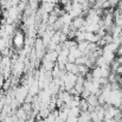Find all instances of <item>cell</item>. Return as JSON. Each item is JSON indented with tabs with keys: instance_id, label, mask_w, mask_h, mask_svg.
Here are the masks:
<instances>
[{
	"instance_id": "20",
	"label": "cell",
	"mask_w": 122,
	"mask_h": 122,
	"mask_svg": "<svg viewBox=\"0 0 122 122\" xmlns=\"http://www.w3.org/2000/svg\"><path fill=\"white\" fill-rule=\"evenodd\" d=\"M116 55H117L119 57H122V44L119 46V49H117V51H116Z\"/></svg>"
},
{
	"instance_id": "11",
	"label": "cell",
	"mask_w": 122,
	"mask_h": 122,
	"mask_svg": "<svg viewBox=\"0 0 122 122\" xmlns=\"http://www.w3.org/2000/svg\"><path fill=\"white\" fill-rule=\"evenodd\" d=\"M102 56H103V58L106 59V63H107L108 65H109L113 61H115V58H116L115 53H113V52H103Z\"/></svg>"
},
{
	"instance_id": "23",
	"label": "cell",
	"mask_w": 122,
	"mask_h": 122,
	"mask_svg": "<svg viewBox=\"0 0 122 122\" xmlns=\"http://www.w3.org/2000/svg\"><path fill=\"white\" fill-rule=\"evenodd\" d=\"M0 1H1V0H0Z\"/></svg>"
},
{
	"instance_id": "14",
	"label": "cell",
	"mask_w": 122,
	"mask_h": 122,
	"mask_svg": "<svg viewBox=\"0 0 122 122\" xmlns=\"http://www.w3.org/2000/svg\"><path fill=\"white\" fill-rule=\"evenodd\" d=\"M100 70H101V77H106L108 78V76L110 75L112 70H110V66L109 65H103V66H100Z\"/></svg>"
},
{
	"instance_id": "12",
	"label": "cell",
	"mask_w": 122,
	"mask_h": 122,
	"mask_svg": "<svg viewBox=\"0 0 122 122\" xmlns=\"http://www.w3.org/2000/svg\"><path fill=\"white\" fill-rule=\"evenodd\" d=\"M88 121H90V112H88V110L81 112L80 115H78V122H88Z\"/></svg>"
},
{
	"instance_id": "19",
	"label": "cell",
	"mask_w": 122,
	"mask_h": 122,
	"mask_svg": "<svg viewBox=\"0 0 122 122\" xmlns=\"http://www.w3.org/2000/svg\"><path fill=\"white\" fill-rule=\"evenodd\" d=\"M115 72H116L117 75H120V76L122 77V64H120V65H119V68L116 69V71H115Z\"/></svg>"
},
{
	"instance_id": "18",
	"label": "cell",
	"mask_w": 122,
	"mask_h": 122,
	"mask_svg": "<svg viewBox=\"0 0 122 122\" xmlns=\"http://www.w3.org/2000/svg\"><path fill=\"white\" fill-rule=\"evenodd\" d=\"M119 1H120V0H108V2L110 4V7H112V8H115V7L117 6Z\"/></svg>"
},
{
	"instance_id": "6",
	"label": "cell",
	"mask_w": 122,
	"mask_h": 122,
	"mask_svg": "<svg viewBox=\"0 0 122 122\" xmlns=\"http://www.w3.org/2000/svg\"><path fill=\"white\" fill-rule=\"evenodd\" d=\"M101 37L96 32H85V41L88 43H98Z\"/></svg>"
},
{
	"instance_id": "2",
	"label": "cell",
	"mask_w": 122,
	"mask_h": 122,
	"mask_svg": "<svg viewBox=\"0 0 122 122\" xmlns=\"http://www.w3.org/2000/svg\"><path fill=\"white\" fill-rule=\"evenodd\" d=\"M27 94H29L27 85H20V86L15 88V90H14V97L17 98V101L20 104H23L25 102V98H26Z\"/></svg>"
},
{
	"instance_id": "21",
	"label": "cell",
	"mask_w": 122,
	"mask_h": 122,
	"mask_svg": "<svg viewBox=\"0 0 122 122\" xmlns=\"http://www.w3.org/2000/svg\"><path fill=\"white\" fill-rule=\"evenodd\" d=\"M108 122H119L116 119H110V120H108Z\"/></svg>"
},
{
	"instance_id": "16",
	"label": "cell",
	"mask_w": 122,
	"mask_h": 122,
	"mask_svg": "<svg viewBox=\"0 0 122 122\" xmlns=\"http://www.w3.org/2000/svg\"><path fill=\"white\" fill-rule=\"evenodd\" d=\"M80 113H81V109H80V107H72V108H70V109H69V116L78 117Z\"/></svg>"
},
{
	"instance_id": "4",
	"label": "cell",
	"mask_w": 122,
	"mask_h": 122,
	"mask_svg": "<svg viewBox=\"0 0 122 122\" xmlns=\"http://www.w3.org/2000/svg\"><path fill=\"white\" fill-rule=\"evenodd\" d=\"M44 59H46V61H50V62H53V63H56L57 62V58H58V52L56 51V50H52V51H47V52H45V55H44V57H43ZM41 58V59H43Z\"/></svg>"
},
{
	"instance_id": "9",
	"label": "cell",
	"mask_w": 122,
	"mask_h": 122,
	"mask_svg": "<svg viewBox=\"0 0 122 122\" xmlns=\"http://www.w3.org/2000/svg\"><path fill=\"white\" fill-rule=\"evenodd\" d=\"M55 65H56V63H53V62H50V61H46V59H44V58L41 59V69H43L44 71H47V72H51Z\"/></svg>"
},
{
	"instance_id": "3",
	"label": "cell",
	"mask_w": 122,
	"mask_h": 122,
	"mask_svg": "<svg viewBox=\"0 0 122 122\" xmlns=\"http://www.w3.org/2000/svg\"><path fill=\"white\" fill-rule=\"evenodd\" d=\"M84 23H85L84 15H80V17H76V18H74V19H72L71 25H72V27H74V29H76V30H80V31H81L82 27L84 26Z\"/></svg>"
},
{
	"instance_id": "8",
	"label": "cell",
	"mask_w": 122,
	"mask_h": 122,
	"mask_svg": "<svg viewBox=\"0 0 122 122\" xmlns=\"http://www.w3.org/2000/svg\"><path fill=\"white\" fill-rule=\"evenodd\" d=\"M65 71H66V72L75 74V75H78V65H77L76 63L68 62V63L65 64Z\"/></svg>"
},
{
	"instance_id": "5",
	"label": "cell",
	"mask_w": 122,
	"mask_h": 122,
	"mask_svg": "<svg viewBox=\"0 0 122 122\" xmlns=\"http://www.w3.org/2000/svg\"><path fill=\"white\" fill-rule=\"evenodd\" d=\"M119 46H120V45H117V44H115V43L112 41V43H108V44L103 45V46H102V51H103V52H113V53H115V52L117 51Z\"/></svg>"
},
{
	"instance_id": "13",
	"label": "cell",
	"mask_w": 122,
	"mask_h": 122,
	"mask_svg": "<svg viewBox=\"0 0 122 122\" xmlns=\"http://www.w3.org/2000/svg\"><path fill=\"white\" fill-rule=\"evenodd\" d=\"M61 18V20L63 21V25H70L71 23H72V17L69 14V13H63V15H61L59 17Z\"/></svg>"
},
{
	"instance_id": "22",
	"label": "cell",
	"mask_w": 122,
	"mask_h": 122,
	"mask_svg": "<svg viewBox=\"0 0 122 122\" xmlns=\"http://www.w3.org/2000/svg\"><path fill=\"white\" fill-rule=\"evenodd\" d=\"M121 36H122V30H121Z\"/></svg>"
},
{
	"instance_id": "15",
	"label": "cell",
	"mask_w": 122,
	"mask_h": 122,
	"mask_svg": "<svg viewBox=\"0 0 122 122\" xmlns=\"http://www.w3.org/2000/svg\"><path fill=\"white\" fill-rule=\"evenodd\" d=\"M90 71V68L85 64H81L78 65V75H82V76H85L88 72Z\"/></svg>"
},
{
	"instance_id": "1",
	"label": "cell",
	"mask_w": 122,
	"mask_h": 122,
	"mask_svg": "<svg viewBox=\"0 0 122 122\" xmlns=\"http://www.w3.org/2000/svg\"><path fill=\"white\" fill-rule=\"evenodd\" d=\"M25 32L21 29H17L12 36V45L14 47V50L19 51L24 47L25 45Z\"/></svg>"
},
{
	"instance_id": "7",
	"label": "cell",
	"mask_w": 122,
	"mask_h": 122,
	"mask_svg": "<svg viewBox=\"0 0 122 122\" xmlns=\"http://www.w3.org/2000/svg\"><path fill=\"white\" fill-rule=\"evenodd\" d=\"M55 6H56V4H55V2H41V6L39 7V8H41L44 13L50 14V13L53 11Z\"/></svg>"
},
{
	"instance_id": "10",
	"label": "cell",
	"mask_w": 122,
	"mask_h": 122,
	"mask_svg": "<svg viewBox=\"0 0 122 122\" xmlns=\"http://www.w3.org/2000/svg\"><path fill=\"white\" fill-rule=\"evenodd\" d=\"M85 100H86L89 107H96V106L98 104V97H97V95H95V94H90Z\"/></svg>"
},
{
	"instance_id": "17",
	"label": "cell",
	"mask_w": 122,
	"mask_h": 122,
	"mask_svg": "<svg viewBox=\"0 0 122 122\" xmlns=\"http://www.w3.org/2000/svg\"><path fill=\"white\" fill-rule=\"evenodd\" d=\"M86 46H88V41H78L77 43V49L82 51V53L84 55V51L86 50Z\"/></svg>"
}]
</instances>
